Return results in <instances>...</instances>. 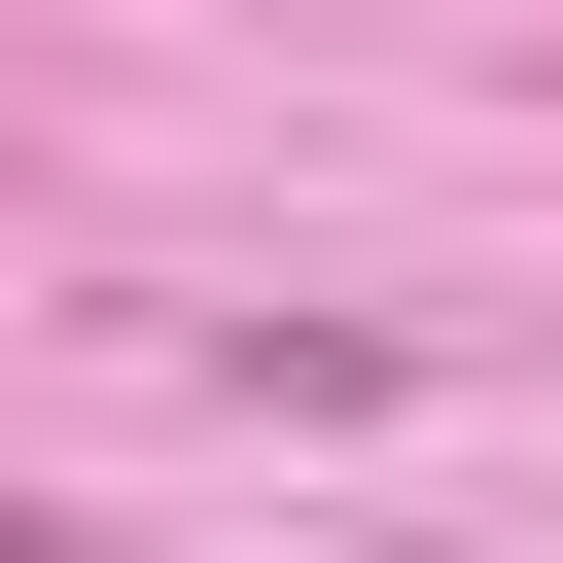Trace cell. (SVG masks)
I'll return each mask as SVG.
<instances>
[]
</instances>
